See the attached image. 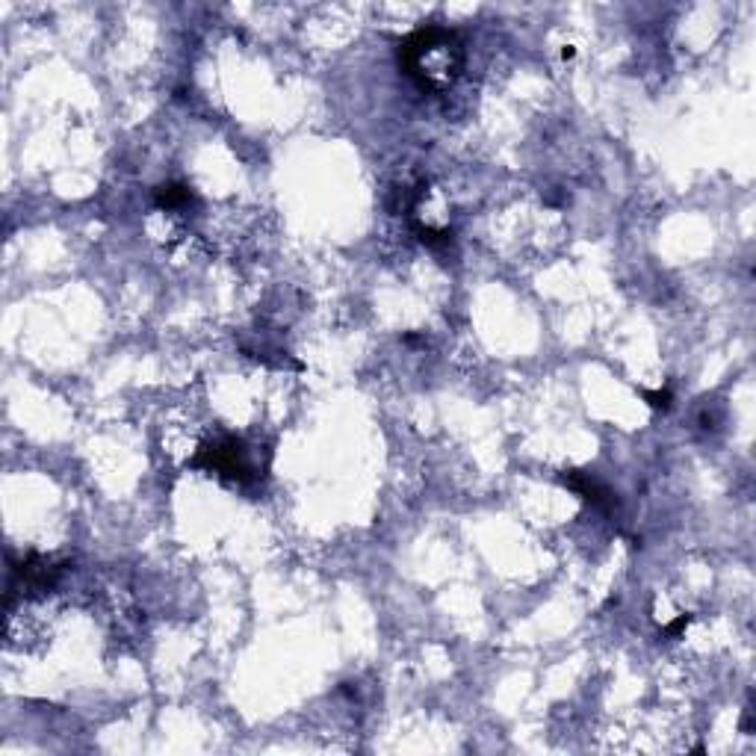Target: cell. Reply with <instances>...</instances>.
I'll return each instance as SVG.
<instances>
[{
	"label": "cell",
	"instance_id": "6da1fadb",
	"mask_svg": "<svg viewBox=\"0 0 756 756\" xmlns=\"http://www.w3.org/2000/svg\"><path fill=\"white\" fill-rule=\"evenodd\" d=\"M396 63L420 92L443 95L455 86V80L464 71L467 63L464 39L452 27L426 24L414 30L405 42H399Z\"/></svg>",
	"mask_w": 756,
	"mask_h": 756
},
{
	"label": "cell",
	"instance_id": "7a4b0ae2",
	"mask_svg": "<svg viewBox=\"0 0 756 756\" xmlns=\"http://www.w3.org/2000/svg\"><path fill=\"white\" fill-rule=\"evenodd\" d=\"M189 467H198V470H207L219 479H228V482H254L257 473H254V464L249 461V449L246 443L234 435H225L219 441L204 443L198 449V455L189 461Z\"/></svg>",
	"mask_w": 756,
	"mask_h": 756
},
{
	"label": "cell",
	"instance_id": "3957f363",
	"mask_svg": "<svg viewBox=\"0 0 756 756\" xmlns=\"http://www.w3.org/2000/svg\"><path fill=\"white\" fill-rule=\"evenodd\" d=\"M65 562H54V559H45V556H27L18 567H12L15 576H21V582L27 588H39V591H48L57 585V579L63 576Z\"/></svg>",
	"mask_w": 756,
	"mask_h": 756
},
{
	"label": "cell",
	"instance_id": "277c9868",
	"mask_svg": "<svg viewBox=\"0 0 756 756\" xmlns=\"http://www.w3.org/2000/svg\"><path fill=\"white\" fill-rule=\"evenodd\" d=\"M562 485L570 488L573 494H579L585 503H591L594 508H600V511H615L618 508V500H615V494L603 485V482H597L594 476H588V473H579V470H570L562 476Z\"/></svg>",
	"mask_w": 756,
	"mask_h": 756
},
{
	"label": "cell",
	"instance_id": "5b68a950",
	"mask_svg": "<svg viewBox=\"0 0 756 756\" xmlns=\"http://www.w3.org/2000/svg\"><path fill=\"white\" fill-rule=\"evenodd\" d=\"M192 201V189L184 184H160L154 189V204L160 210H181Z\"/></svg>",
	"mask_w": 756,
	"mask_h": 756
},
{
	"label": "cell",
	"instance_id": "8992f818",
	"mask_svg": "<svg viewBox=\"0 0 756 756\" xmlns=\"http://www.w3.org/2000/svg\"><path fill=\"white\" fill-rule=\"evenodd\" d=\"M641 396H644L653 408H662V411L671 408V393H668V390H644Z\"/></svg>",
	"mask_w": 756,
	"mask_h": 756
},
{
	"label": "cell",
	"instance_id": "52a82bcc",
	"mask_svg": "<svg viewBox=\"0 0 756 756\" xmlns=\"http://www.w3.org/2000/svg\"><path fill=\"white\" fill-rule=\"evenodd\" d=\"M689 621H692V615H680L677 621H671V624L662 630V635H680V632L689 627Z\"/></svg>",
	"mask_w": 756,
	"mask_h": 756
}]
</instances>
